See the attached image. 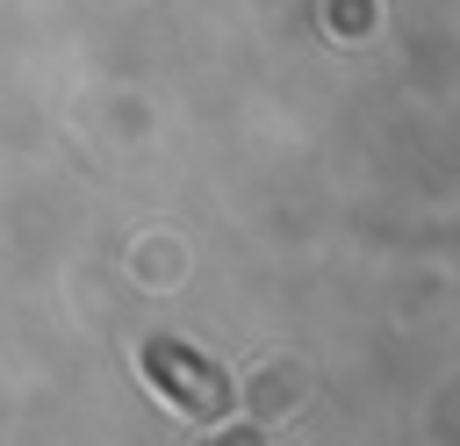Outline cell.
I'll return each mask as SVG.
<instances>
[{"mask_svg":"<svg viewBox=\"0 0 460 446\" xmlns=\"http://www.w3.org/2000/svg\"><path fill=\"white\" fill-rule=\"evenodd\" d=\"M144 367H151V381L187 410V417H223V403H230V381L208 367V360H194L187 345H165V338H151L144 345Z\"/></svg>","mask_w":460,"mask_h":446,"instance_id":"1","label":"cell"}]
</instances>
